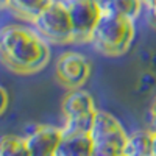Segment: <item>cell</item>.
Masks as SVG:
<instances>
[{
	"mask_svg": "<svg viewBox=\"0 0 156 156\" xmlns=\"http://www.w3.org/2000/svg\"><path fill=\"white\" fill-rule=\"evenodd\" d=\"M0 61L16 73H36L48 64L50 47L34 28L11 23L0 28Z\"/></svg>",
	"mask_w": 156,
	"mask_h": 156,
	"instance_id": "6da1fadb",
	"label": "cell"
},
{
	"mask_svg": "<svg viewBox=\"0 0 156 156\" xmlns=\"http://www.w3.org/2000/svg\"><path fill=\"white\" fill-rule=\"evenodd\" d=\"M136 34L134 19L115 12H103L90 36V44L101 55L117 58L126 53Z\"/></svg>",
	"mask_w": 156,
	"mask_h": 156,
	"instance_id": "7a4b0ae2",
	"label": "cell"
},
{
	"mask_svg": "<svg viewBox=\"0 0 156 156\" xmlns=\"http://www.w3.org/2000/svg\"><path fill=\"white\" fill-rule=\"evenodd\" d=\"M89 134L94 142V156L123 154V147L128 133L114 114L97 109Z\"/></svg>",
	"mask_w": 156,
	"mask_h": 156,
	"instance_id": "3957f363",
	"label": "cell"
},
{
	"mask_svg": "<svg viewBox=\"0 0 156 156\" xmlns=\"http://www.w3.org/2000/svg\"><path fill=\"white\" fill-rule=\"evenodd\" d=\"M34 30L47 42L64 45L73 42V28L64 0H53L31 20Z\"/></svg>",
	"mask_w": 156,
	"mask_h": 156,
	"instance_id": "277c9868",
	"label": "cell"
},
{
	"mask_svg": "<svg viewBox=\"0 0 156 156\" xmlns=\"http://www.w3.org/2000/svg\"><path fill=\"white\" fill-rule=\"evenodd\" d=\"M73 28V42H90V36L101 16L97 0H64Z\"/></svg>",
	"mask_w": 156,
	"mask_h": 156,
	"instance_id": "5b68a950",
	"label": "cell"
},
{
	"mask_svg": "<svg viewBox=\"0 0 156 156\" xmlns=\"http://www.w3.org/2000/svg\"><path fill=\"white\" fill-rule=\"evenodd\" d=\"M92 72L90 61L78 51H66L59 55L55 64V75L58 81L67 89L83 87Z\"/></svg>",
	"mask_w": 156,
	"mask_h": 156,
	"instance_id": "8992f818",
	"label": "cell"
},
{
	"mask_svg": "<svg viewBox=\"0 0 156 156\" xmlns=\"http://www.w3.org/2000/svg\"><path fill=\"white\" fill-rule=\"evenodd\" d=\"M62 139V126L34 125L25 133L28 156H55Z\"/></svg>",
	"mask_w": 156,
	"mask_h": 156,
	"instance_id": "52a82bcc",
	"label": "cell"
},
{
	"mask_svg": "<svg viewBox=\"0 0 156 156\" xmlns=\"http://www.w3.org/2000/svg\"><path fill=\"white\" fill-rule=\"evenodd\" d=\"M62 114L66 119H80V117H89L97 112L95 100L92 94L87 90L78 87L70 89V92L64 97L61 105Z\"/></svg>",
	"mask_w": 156,
	"mask_h": 156,
	"instance_id": "ba28073f",
	"label": "cell"
},
{
	"mask_svg": "<svg viewBox=\"0 0 156 156\" xmlns=\"http://www.w3.org/2000/svg\"><path fill=\"white\" fill-rule=\"evenodd\" d=\"M55 156H94V142L89 133H62Z\"/></svg>",
	"mask_w": 156,
	"mask_h": 156,
	"instance_id": "9c48e42d",
	"label": "cell"
},
{
	"mask_svg": "<svg viewBox=\"0 0 156 156\" xmlns=\"http://www.w3.org/2000/svg\"><path fill=\"white\" fill-rule=\"evenodd\" d=\"M122 156H153V131L137 129L128 134Z\"/></svg>",
	"mask_w": 156,
	"mask_h": 156,
	"instance_id": "30bf717a",
	"label": "cell"
},
{
	"mask_svg": "<svg viewBox=\"0 0 156 156\" xmlns=\"http://www.w3.org/2000/svg\"><path fill=\"white\" fill-rule=\"evenodd\" d=\"M103 12H115L137 19L144 9V0H97Z\"/></svg>",
	"mask_w": 156,
	"mask_h": 156,
	"instance_id": "8fae6325",
	"label": "cell"
},
{
	"mask_svg": "<svg viewBox=\"0 0 156 156\" xmlns=\"http://www.w3.org/2000/svg\"><path fill=\"white\" fill-rule=\"evenodd\" d=\"M53 0H9L8 8L16 12L17 16L27 19V20H33L39 12L44 8H47Z\"/></svg>",
	"mask_w": 156,
	"mask_h": 156,
	"instance_id": "7c38bea8",
	"label": "cell"
},
{
	"mask_svg": "<svg viewBox=\"0 0 156 156\" xmlns=\"http://www.w3.org/2000/svg\"><path fill=\"white\" fill-rule=\"evenodd\" d=\"M0 156H28L25 136L3 134L0 136Z\"/></svg>",
	"mask_w": 156,
	"mask_h": 156,
	"instance_id": "4fadbf2b",
	"label": "cell"
},
{
	"mask_svg": "<svg viewBox=\"0 0 156 156\" xmlns=\"http://www.w3.org/2000/svg\"><path fill=\"white\" fill-rule=\"evenodd\" d=\"M147 123L151 131H156V97L151 101V105L147 111Z\"/></svg>",
	"mask_w": 156,
	"mask_h": 156,
	"instance_id": "5bb4252c",
	"label": "cell"
},
{
	"mask_svg": "<svg viewBox=\"0 0 156 156\" xmlns=\"http://www.w3.org/2000/svg\"><path fill=\"white\" fill-rule=\"evenodd\" d=\"M144 8H145V22H147V25L153 31H156V11H153L151 8H148L145 5H144Z\"/></svg>",
	"mask_w": 156,
	"mask_h": 156,
	"instance_id": "9a60e30c",
	"label": "cell"
},
{
	"mask_svg": "<svg viewBox=\"0 0 156 156\" xmlns=\"http://www.w3.org/2000/svg\"><path fill=\"white\" fill-rule=\"evenodd\" d=\"M8 103H9V95H8V90L0 84V115H2L6 108H8Z\"/></svg>",
	"mask_w": 156,
	"mask_h": 156,
	"instance_id": "2e32d148",
	"label": "cell"
},
{
	"mask_svg": "<svg viewBox=\"0 0 156 156\" xmlns=\"http://www.w3.org/2000/svg\"><path fill=\"white\" fill-rule=\"evenodd\" d=\"M153 156H156V131H153Z\"/></svg>",
	"mask_w": 156,
	"mask_h": 156,
	"instance_id": "e0dca14e",
	"label": "cell"
},
{
	"mask_svg": "<svg viewBox=\"0 0 156 156\" xmlns=\"http://www.w3.org/2000/svg\"><path fill=\"white\" fill-rule=\"evenodd\" d=\"M8 3H9V0H0V9L8 8Z\"/></svg>",
	"mask_w": 156,
	"mask_h": 156,
	"instance_id": "ac0fdd59",
	"label": "cell"
}]
</instances>
